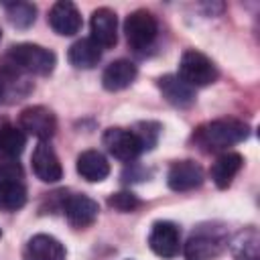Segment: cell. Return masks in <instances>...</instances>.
<instances>
[{
	"mask_svg": "<svg viewBox=\"0 0 260 260\" xmlns=\"http://www.w3.org/2000/svg\"><path fill=\"white\" fill-rule=\"evenodd\" d=\"M156 32H158L156 18L152 16V12H148L144 8H138V10L130 12L128 18H126V22H124L126 41H128V45L134 51L148 49L154 43Z\"/></svg>",
	"mask_w": 260,
	"mask_h": 260,
	"instance_id": "277c9868",
	"label": "cell"
},
{
	"mask_svg": "<svg viewBox=\"0 0 260 260\" xmlns=\"http://www.w3.org/2000/svg\"><path fill=\"white\" fill-rule=\"evenodd\" d=\"M0 236H2V232H0Z\"/></svg>",
	"mask_w": 260,
	"mask_h": 260,
	"instance_id": "83f0119b",
	"label": "cell"
},
{
	"mask_svg": "<svg viewBox=\"0 0 260 260\" xmlns=\"http://www.w3.org/2000/svg\"><path fill=\"white\" fill-rule=\"evenodd\" d=\"M242 165H244V156L240 152H230V150L221 152L209 169V175H211V181L215 183V187H219V189L230 187L234 177L240 173Z\"/></svg>",
	"mask_w": 260,
	"mask_h": 260,
	"instance_id": "e0dca14e",
	"label": "cell"
},
{
	"mask_svg": "<svg viewBox=\"0 0 260 260\" xmlns=\"http://www.w3.org/2000/svg\"><path fill=\"white\" fill-rule=\"evenodd\" d=\"M150 250L160 258H175L181 250V232L173 221H154L148 234Z\"/></svg>",
	"mask_w": 260,
	"mask_h": 260,
	"instance_id": "ba28073f",
	"label": "cell"
},
{
	"mask_svg": "<svg viewBox=\"0 0 260 260\" xmlns=\"http://www.w3.org/2000/svg\"><path fill=\"white\" fill-rule=\"evenodd\" d=\"M6 59L20 73H35V75H49L57 63V57L53 51L35 43H20L10 47Z\"/></svg>",
	"mask_w": 260,
	"mask_h": 260,
	"instance_id": "7a4b0ae2",
	"label": "cell"
},
{
	"mask_svg": "<svg viewBox=\"0 0 260 260\" xmlns=\"http://www.w3.org/2000/svg\"><path fill=\"white\" fill-rule=\"evenodd\" d=\"M67 59L73 67L77 69H91L100 63L102 59V47L91 39V37H85V39H79L75 41L69 51H67Z\"/></svg>",
	"mask_w": 260,
	"mask_h": 260,
	"instance_id": "d6986e66",
	"label": "cell"
},
{
	"mask_svg": "<svg viewBox=\"0 0 260 260\" xmlns=\"http://www.w3.org/2000/svg\"><path fill=\"white\" fill-rule=\"evenodd\" d=\"M63 211L67 221L73 228H87L98 219L100 213V205L98 201H93L91 197L77 193V195H69L63 201Z\"/></svg>",
	"mask_w": 260,
	"mask_h": 260,
	"instance_id": "9c48e42d",
	"label": "cell"
},
{
	"mask_svg": "<svg viewBox=\"0 0 260 260\" xmlns=\"http://www.w3.org/2000/svg\"><path fill=\"white\" fill-rule=\"evenodd\" d=\"M75 169L79 177L89 183H100L110 175V162L100 150H83L77 156Z\"/></svg>",
	"mask_w": 260,
	"mask_h": 260,
	"instance_id": "ac0fdd59",
	"label": "cell"
},
{
	"mask_svg": "<svg viewBox=\"0 0 260 260\" xmlns=\"http://www.w3.org/2000/svg\"><path fill=\"white\" fill-rule=\"evenodd\" d=\"M32 171L43 183H57L63 177V167L59 162V156L49 146V142H39L30 156Z\"/></svg>",
	"mask_w": 260,
	"mask_h": 260,
	"instance_id": "8fae6325",
	"label": "cell"
},
{
	"mask_svg": "<svg viewBox=\"0 0 260 260\" xmlns=\"http://www.w3.org/2000/svg\"><path fill=\"white\" fill-rule=\"evenodd\" d=\"M167 183L173 191H191L203 183V169L195 160H177L167 173Z\"/></svg>",
	"mask_w": 260,
	"mask_h": 260,
	"instance_id": "5bb4252c",
	"label": "cell"
},
{
	"mask_svg": "<svg viewBox=\"0 0 260 260\" xmlns=\"http://www.w3.org/2000/svg\"><path fill=\"white\" fill-rule=\"evenodd\" d=\"M24 175L20 162L12 156H0V183H10V181H20Z\"/></svg>",
	"mask_w": 260,
	"mask_h": 260,
	"instance_id": "d4e9b609",
	"label": "cell"
},
{
	"mask_svg": "<svg viewBox=\"0 0 260 260\" xmlns=\"http://www.w3.org/2000/svg\"><path fill=\"white\" fill-rule=\"evenodd\" d=\"M228 238L221 230L199 228L185 244V260H211L225 248Z\"/></svg>",
	"mask_w": 260,
	"mask_h": 260,
	"instance_id": "5b68a950",
	"label": "cell"
},
{
	"mask_svg": "<svg viewBox=\"0 0 260 260\" xmlns=\"http://www.w3.org/2000/svg\"><path fill=\"white\" fill-rule=\"evenodd\" d=\"M26 203V189L20 181L0 183V209L16 211Z\"/></svg>",
	"mask_w": 260,
	"mask_h": 260,
	"instance_id": "44dd1931",
	"label": "cell"
},
{
	"mask_svg": "<svg viewBox=\"0 0 260 260\" xmlns=\"http://www.w3.org/2000/svg\"><path fill=\"white\" fill-rule=\"evenodd\" d=\"M156 85H158L162 98L169 104L177 106V108H189L195 102L193 87L187 85L179 75H171V73L169 75H162V77H158Z\"/></svg>",
	"mask_w": 260,
	"mask_h": 260,
	"instance_id": "2e32d148",
	"label": "cell"
},
{
	"mask_svg": "<svg viewBox=\"0 0 260 260\" xmlns=\"http://www.w3.org/2000/svg\"><path fill=\"white\" fill-rule=\"evenodd\" d=\"M65 246L49 234L32 236L22 250V260H65Z\"/></svg>",
	"mask_w": 260,
	"mask_h": 260,
	"instance_id": "4fadbf2b",
	"label": "cell"
},
{
	"mask_svg": "<svg viewBox=\"0 0 260 260\" xmlns=\"http://www.w3.org/2000/svg\"><path fill=\"white\" fill-rule=\"evenodd\" d=\"M158 130H160V126L154 124V122H140V124L134 128V132H136V136L140 138L144 150H150V148L156 144V140H158Z\"/></svg>",
	"mask_w": 260,
	"mask_h": 260,
	"instance_id": "484cf974",
	"label": "cell"
},
{
	"mask_svg": "<svg viewBox=\"0 0 260 260\" xmlns=\"http://www.w3.org/2000/svg\"><path fill=\"white\" fill-rule=\"evenodd\" d=\"M108 205H110L112 209H116V211L128 213V211H134V209L140 205V201H138V197H136L134 193H130V191H120V193H114V195L108 199Z\"/></svg>",
	"mask_w": 260,
	"mask_h": 260,
	"instance_id": "cb8c5ba5",
	"label": "cell"
},
{
	"mask_svg": "<svg viewBox=\"0 0 260 260\" xmlns=\"http://www.w3.org/2000/svg\"><path fill=\"white\" fill-rule=\"evenodd\" d=\"M136 65L128 59H118V61H112L104 73H102V85L108 89V91H120V89H126L134 79H136Z\"/></svg>",
	"mask_w": 260,
	"mask_h": 260,
	"instance_id": "9a60e30c",
	"label": "cell"
},
{
	"mask_svg": "<svg viewBox=\"0 0 260 260\" xmlns=\"http://www.w3.org/2000/svg\"><path fill=\"white\" fill-rule=\"evenodd\" d=\"M49 24L57 35L71 37L81 28V14L69 0H59L49 10Z\"/></svg>",
	"mask_w": 260,
	"mask_h": 260,
	"instance_id": "7c38bea8",
	"label": "cell"
},
{
	"mask_svg": "<svg viewBox=\"0 0 260 260\" xmlns=\"http://www.w3.org/2000/svg\"><path fill=\"white\" fill-rule=\"evenodd\" d=\"M236 258L238 260H258V234L256 230H248L246 234H240V240L236 242Z\"/></svg>",
	"mask_w": 260,
	"mask_h": 260,
	"instance_id": "603a6c76",
	"label": "cell"
},
{
	"mask_svg": "<svg viewBox=\"0 0 260 260\" xmlns=\"http://www.w3.org/2000/svg\"><path fill=\"white\" fill-rule=\"evenodd\" d=\"M2 6L6 8L8 20L16 28H26L37 18V8L30 2H2Z\"/></svg>",
	"mask_w": 260,
	"mask_h": 260,
	"instance_id": "7402d4cb",
	"label": "cell"
},
{
	"mask_svg": "<svg viewBox=\"0 0 260 260\" xmlns=\"http://www.w3.org/2000/svg\"><path fill=\"white\" fill-rule=\"evenodd\" d=\"M102 142L106 146V150L124 162L134 160L140 152H144L140 138L136 136L134 130H126V128H108L102 136Z\"/></svg>",
	"mask_w": 260,
	"mask_h": 260,
	"instance_id": "8992f818",
	"label": "cell"
},
{
	"mask_svg": "<svg viewBox=\"0 0 260 260\" xmlns=\"http://www.w3.org/2000/svg\"><path fill=\"white\" fill-rule=\"evenodd\" d=\"M248 134H250V128L246 122L238 118H221V120L201 124L193 132V140L205 152H219L246 140Z\"/></svg>",
	"mask_w": 260,
	"mask_h": 260,
	"instance_id": "6da1fadb",
	"label": "cell"
},
{
	"mask_svg": "<svg viewBox=\"0 0 260 260\" xmlns=\"http://www.w3.org/2000/svg\"><path fill=\"white\" fill-rule=\"evenodd\" d=\"M89 28H91V39L102 47V49H110L116 45L118 41V18L116 12L112 8H95L91 12V20H89Z\"/></svg>",
	"mask_w": 260,
	"mask_h": 260,
	"instance_id": "30bf717a",
	"label": "cell"
},
{
	"mask_svg": "<svg viewBox=\"0 0 260 260\" xmlns=\"http://www.w3.org/2000/svg\"><path fill=\"white\" fill-rule=\"evenodd\" d=\"M18 124H20L22 132L39 138L41 142H47L57 130L55 114L45 106H28V108H24L20 112V116H18Z\"/></svg>",
	"mask_w": 260,
	"mask_h": 260,
	"instance_id": "52a82bcc",
	"label": "cell"
},
{
	"mask_svg": "<svg viewBox=\"0 0 260 260\" xmlns=\"http://www.w3.org/2000/svg\"><path fill=\"white\" fill-rule=\"evenodd\" d=\"M179 77L191 87H205L217 79V69L207 55H203L201 51L189 49L181 55Z\"/></svg>",
	"mask_w": 260,
	"mask_h": 260,
	"instance_id": "3957f363",
	"label": "cell"
},
{
	"mask_svg": "<svg viewBox=\"0 0 260 260\" xmlns=\"http://www.w3.org/2000/svg\"><path fill=\"white\" fill-rule=\"evenodd\" d=\"M0 39H2V30H0Z\"/></svg>",
	"mask_w": 260,
	"mask_h": 260,
	"instance_id": "4316f807",
	"label": "cell"
},
{
	"mask_svg": "<svg viewBox=\"0 0 260 260\" xmlns=\"http://www.w3.org/2000/svg\"><path fill=\"white\" fill-rule=\"evenodd\" d=\"M26 146V134L12 126V124H4L0 126V152L2 156H12L16 158Z\"/></svg>",
	"mask_w": 260,
	"mask_h": 260,
	"instance_id": "ffe728a7",
	"label": "cell"
}]
</instances>
